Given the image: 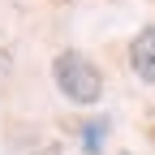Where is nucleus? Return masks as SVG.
I'll return each mask as SVG.
<instances>
[{
    "label": "nucleus",
    "mask_w": 155,
    "mask_h": 155,
    "mask_svg": "<svg viewBox=\"0 0 155 155\" xmlns=\"http://www.w3.org/2000/svg\"><path fill=\"white\" fill-rule=\"evenodd\" d=\"M129 69L138 73V82L155 86V26H142L129 39Z\"/></svg>",
    "instance_id": "nucleus-2"
},
{
    "label": "nucleus",
    "mask_w": 155,
    "mask_h": 155,
    "mask_svg": "<svg viewBox=\"0 0 155 155\" xmlns=\"http://www.w3.org/2000/svg\"><path fill=\"white\" fill-rule=\"evenodd\" d=\"M52 82H56V91H61L69 104H78V108H95V104L104 99V73H99V65H95L86 52H78V48L56 52Z\"/></svg>",
    "instance_id": "nucleus-1"
},
{
    "label": "nucleus",
    "mask_w": 155,
    "mask_h": 155,
    "mask_svg": "<svg viewBox=\"0 0 155 155\" xmlns=\"http://www.w3.org/2000/svg\"><path fill=\"white\" fill-rule=\"evenodd\" d=\"M30 155H65V151H61V147L52 142V147H39V151H30Z\"/></svg>",
    "instance_id": "nucleus-4"
},
{
    "label": "nucleus",
    "mask_w": 155,
    "mask_h": 155,
    "mask_svg": "<svg viewBox=\"0 0 155 155\" xmlns=\"http://www.w3.org/2000/svg\"><path fill=\"white\" fill-rule=\"evenodd\" d=\"M108 116H95V121H82V151L86 155H99L104 151V138H108Z\"/></svg>",
    "instance_id": "nucleus-3"
}]
</instances>
